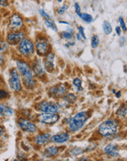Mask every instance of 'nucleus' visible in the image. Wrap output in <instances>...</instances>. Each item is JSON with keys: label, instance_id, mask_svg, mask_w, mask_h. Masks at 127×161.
<instances>
[{"label": "nucleus", "instance_id": "nucleus-1", "mask_svg": "<svg viewBox=\"0 0 127 161\" xmlns=\"http://www.w3.org/2000/svg\"><path fill=\"white\" fill-rule=\"evenodd\" d=\"M17 69L24 78V84L27 89H32L36 85V81L29 65L23 61H17Z\"/></svg>", "mask_w": 127, "mask_h": 161}, {"label": "nucleus", "instance_id": "nucleus-2", "mask_svg": "<svg viewBox=\"0 0 127 161\" xmlns=\"http://www.w3.org/2000/svg\"><path fill=\"white\" fill-rule=\"evenodd\" d=\"M89 117V114L86 112H81L76 114L69 121L68 128L71 132H78L82 129L86 121Z\"/></svg>", "mask_w": 127, "mask_h": 161}, {"label": "nucleus", "instance_id": "nucleus-3", "mask_svg": "<svg viewBox=\"0 0 127 161\" xmlns=\"http://www.w3.org/2000/svg\"><path fill=\"white\" fill-rule=\"evenodd\" d=\"M118 126L112 119H109L101 124L99 127V133L102 136H110L117 132Z\"/></svg>", "mask_w": 127, "mask_h": 161}, {"label": "nucleus", "instance_id": "nucleus-4", "mask_svg": "<svg viewBox=\"0 0 127 161\" xmlns=\"http://www.w3.org/2000/svg\"><path fill=\"white\" fill-rule=\"evenodd\" d=\"M18 51L23 56H31L35 52L34 43L28 39H24L18 45Z\"/></svg>", "mask_w": 127, "mask_h": 161}, {"label": "nucleus", "instance_id": "nucleus-5", "mask_svg": "<svg viewBox=\"0 0 127 161\" xmlns=\"http://www.w3.org/2000/svg\"><path fill=\"white\" fill-rule=\"evenodd\" d=\"M37 121L45 125H53L56 123L60 119L59 115L57 113H42L37 117Z\"/></svg>", "mask_w": 127, "mask_h": 161}, {"label": "nucleus", "instance_id": "nucleus-6", "mask_svg": "<svg viewBox=\"0 0 127 161\" xmlns=\"http://www.w3.org/2000/svg\"><path fill=\"white\" fill-rule=\"evenodd\" d=\"M35 48L39 56H45L49 52L51 45L48 40L41 37L37 40L36 43H35Z\"/></svg>", "mask_w": 127, "mask_h": 161}, {"label": "nucleus", "instance_id": "nucleus-7", "mask_svg": "<svg viewBox=\"0 0 127 161\" xmlns=\"http://www.w3.org/2000/svg\"><path fill=\"white\" fill-rule=\"evenodd\" d=\"M37 109L40 112L44 113H58L61 107L59 105L55 102H49V101H43L40 102L37 105Z\"/></svg>", "mask_w": 127, "mask_h": 161}, {"label": "nucleus", "instance_id": "nucleus-8", "mask_svg": "<svg viewBox=\"0 0 127 161\" xmlns=\"http://www.w3.org/2000/svg\"><path fill=\"white\" fill-rule=\"evenodd\" d=\"M10 86L12 90L15 92H19L21 89V82L20 78L19 73L18 70L13 69L10 72Z\"/></svg>", "mask_w": 127, "mask_h": 161}, {"label": "nucleus", "instance_id": "nucleus-9", "mask_svg": "<svg viewBox=\"0 0 127 161\" xmlns=\"http://www.w3.org/2000/svg\"><path fill=\"white\" fill-rule=\"evenodd\" d=\"M67 93V89L63 84H58L49 89V95L54 98H63Z\"/></svg>", "mask_w": 127, "mask_h": 161}, {"label": "nucleus", "instance_id": "nucleus-10", "mask_svg": "<svg viewBox=\"0 0 127 161\" xmlns=\"http://www.w3.org/2000/svg\"><path fill=\"white\" fill-rule=\"evenodd\" d=\"M18 126L20 127L22 130L25 132H30V133H34L37 131V127L35 124L31 122L30 121L25 119H20L18 122Z\"/></svg>", "mask_w": 127, "mask_h": 161}, {"label": "nucleus", "instance_id": "nucleus-11", "mask_svg": "<svg viewBox=\"0 0 127 161\" xmlns=\"http://www.w3.org/2000/svg\"><path fill=\"white\" fill-rule=\"evenodd\" d=\"M23 26V21L18 14H13L9 19V28L12 31H17Z\"/></svg>", "mask_w": 127, "mask_h": 161}, {"label": "nucleus", "instance_id": "nucleus-12", "mask_svg": "<svg viewBox=\"0 0 127 161\" xmlns=\"http://www.w3.org/2000/svg\"><path fill=\"white\" fill-rule=\"evenodd\" d=\"M25 35L23 32H11L7 37V42L10 45H16V44L20 43L21 41L24 39Z\"/></svg>", "mask_w": 127, "mask_h": 161}, {"label": "nucleus", "instance_id": "nucleus-13", "mask_svg": "<svg viewBox=\"0 0 127 161\" xmlns=\"http://www.w3.org/2000/svg\"><path fill=\"white\" fill-rule=\"evenodd\" d=\"M33 71L37 77L38 78H42L45 75V71L41 64V61L39 59H37L34 61L33 63Z\"/></svg>", "mask_w": 127, "mask_h": 161}, {"label": "nucleus", "instance_id": "nucleus-14", "mask_svg": "<svg viewBox=\"0 0 127 161\" xmlns=\"http://www.w3.org/2000/svg\"><path fill=\"white\" fill-rule=\"evenodd\" d=\"M70 139L69 134L67 132H63V133L56 134L51 136V141L56 144H63L68 141Z\"/></svg>", "mask_w": 127, "mask_h": 161}, {"label": "nucleus", "instance_id": "nucleus-15", "mask_svg": "<svg viewBox=\"0 0 127 161\" xmlns=\"http://www.w3.org/2000/svg\"><path fill=\"white\" fill-rule=\"evenodd\" d=\"M51 141V136L50 133L40 134L35 137V143L37 145H45Z\"/></svg>", "mask_w": 127, "mask_h": 161}, {"label": "nucleus", "instance_id": "nucleus-16", "mask_svg": "<svg viewBox=\"0 0 127 161\" xmlns=\"http://www.w3.org/2000/svg\"><path fill=\"white\" fill-rule=\"evenodd\" d=\"M105 154L110 157H118V149L116 145L115 144H108L105 146L104 149Z\"/></svg>", "mask_w": 127, "mask_h": 161}, {"label": "nucleus", "instance_id": "nucleus-17", "mask_svg": "<svg viewBox=\"0 0 127 161\" xmlns=\"http://www.w3.org/2000/svg\"><path fill=\"white\" fill-rule=\"evenodd\" d=\"M58 152H59V149L57 146H49L45 149V152H44V156L47 157V158H51V157H54L58 155Z\"/></svg>", "mask_w": 127, "mask_h": 161}, {"label": "nucleus", "instance_id": "nucleus-18", "mask_svg": "<svg viewBox=\"0 0 127 161\" xmlns=\"http://www.w3.org/2000/svg\"><path fill=\"white\" fill-rule=\"evenodd\" d=\"M13 114V110L11 108L0 102V116H10Z\"/></svg>", "mask_w": 127, "mask_h": 161}, {"label": "nucleus", "instance_id": "nucleus-19", "mask_svg": "<svg viewBox=\"0 0 127 161\" xmlns=\"http://www.w3.org/2000/svg\"><path fill=\"white\" fill-rule=\"evenodd\" d=\"M76 99L77 96L73 93H67L65 96L63 97V100L69 104L74 103L76 101Z\"/></svg>", "mask_w": 127, "mask_h": 161}, {"label": "nucleus", "instance_id": "nucleus-20", "mask_svg": "<svg viewBox=\"0 0 127 161\" xmlns=\"http://www.w3.org/2000/svg\"><path fill=\"white\" fill-rule=\"evenodd\" d=\"M45 24L48 28H50V29H51L52 30H53L54 32H57V31H58L55 22H54L53 20H51V18H46V19L45 20Z\"/></svg>", "mask_w": 127, "mask_h": 161}, {"label": "nucleus", "instance_id": "nucleus-21", "mask_svg": "<svg viewBox=\"0 0 127 161\" xmlns=\"http://www.w3.org/2000/svg\"><path fill=\"white\" fill-rule=\"evenodd\" d=\"M102 27H103V31L106 35H110V34L112 32V26H111L110 24L108 21H105L103 23V25H102Z\"/></svg>", "mask_w": 127, "mask_h": 161}, {"label": "nucleus", "instance_id": "nucleus-22", "mask_svg": "<svg viewBox=\"0 0 127 161\" xmlns=\"http://www.w3.org/2000/svg\"><path fill=\"white\" fill-rule=\"evenodd\" d=\"M73 85L76 87V90L78 92H81L83 90L82 87V81L79 78H76L73 80Z\"/></svg>", "mask_w": 127, "mask_h": 161}, {"label": "nucleus", "instance_id": "nucleus-23", "mask_svg": "<svg viewBox=\"0 0 127 161\" xmlns=\"http://www.w3.org/2000/svg\"><path fill=\"white\" fill-rule=\"evenodd\" d=\"M45 69L47 72H52L54 70V65L53 62H50V61L45 60Z\"/></svg>", "mask_w": 127, "mask_h": 161}, {"label": "nucleus", "instance_id": "nucleus-24", "mask_svg": "<svg viewBox=\"0 0 127 161\" xmlns=\"http://www.w3.org/2000/svg\"><path fill=\"white\" fill-rule=\"evenodd\" d=\"M79 16L81 17V19H82L83 21H85V22L91 23L93 21V17L91 16V15H89V14L82 13H81L79 15Z\"/></svg>", "mask_w": 127, "mask_h": 161}, {"label": "nucleus", "instance_id": "nucleus-25", "mask_svg": "<svg viewBox=\"0 0 127 161\" xmlns=\"http://www.w3.org/2000/svg\"><path fill=\"white\" fill-rule=\"evenodd\" d=\"M99 43V38L97 35H93L91 38V47L93 48H95L98 46Z\"/></svg>", "mask_w": 127, "mask_h": 161}, {"label": "nucleus", "instance_id": "nucleus-26", "mask_svg": "<svg viewBox=\"0 0 127 161\" xmlns=\"http://www.w3.org/2000/svg\"><path fill=\"white\" fill-rule=\"evenodd\" d=\"M117 115L120 117H124L127 115V107H121L117 112Z\"/></svg>", "mask_w": 127, "mask_h": 161}, {"label": "nucleus", "instance_id": "nucleus-27", "mask_svg": "<svg viewBox=\"0 0 127 161\" xmlns=\"http://www.w3.org/2000/svg\"><path fill=\"white\" fill-rule=\"evenodd\" d=\"M61 37L64 39L66 40H72L73 38V36H72V34L71 32H68V31H65V32H61Z\"/></svg>", "mask_w": 127, "mask_h": 161}, {"label": "nucleus", "instance_id": "nucleus-28", "mask_svg": "<svg viewBox=\"0 0 127 161\" xmlns=\"http://www.w3.org/2000/svg\"><path fill=\"white\" fill-rule=\"evenodd\" d=\"M67 9H68L67 5H62V6L58 8V10H57V13H58V15H62V14L64 13H65Z\"/></svg>", "mask_w": 127, "mask_h": 161}, {"label": "nucleus", "instance_id": "nucleus-29", "mask_svg": "<svg viewBox=\"0 0 127 161\" xmlns=\"http://www.w3.org/2000/svg\"><path fill=\"white\" fill-rule=\"evenodd\" d=\"M118 21H119L120 26H121V29H122L124 31H126L127 30L125 22H124V20L123 19L122 17H120L119 19H118Z\"/></svg>", "mask_w": 127, "mask_h": 161}, {"label": "nucleus", "instance_id": "nucleus-30", "mask_svg": "<svg viewBox=\"0 0 127 161\" xmlns=\"http://www.w3.org/2000/svg\"><path fill=\"white\" fill-rule=\"evenodd\" d=\"M7 47H8L7 43L2 42V41L0 40V53L5 51V50L7 49Z\"/></svg>", "mask_w": 127, "mask_h": 161}, {"label": "nucleus", "instance_id": "nucleus-31", "mask_svg": "<svg viewBox=\"0 0 127 161\" xmlns=\"http://www.w3.org/2000/svg\"><path fill=\"white\" fill-rule=\"evenodd\" d=\"M8 97H9V94L8 92L0 89V99H6Z\"/></svg>", "mask_w": 127, "mask_h": 161}, {"label": "nucleus", "instance_id": "nucleus-32", "mask_svg": "<svg viewBox=\"0 0 127 161\" xmlns=\"http://www.w3.org/2000/svg\"><path fill=\"white\" fill-rule=\"evenodd\" d=\"M78 32H79V34L82 36V38H83L84 40L86 39V37H85V32H84L83 27V26H78Z\"/></svg>", "mask_w": 127, "mask_h": 161}, {"label": "nucleus", "instance_id": "nucleus-33", "mask_svg": "<svg viewBox=\"0 0 127 161\" xmlns=\"http://www.w3.org/2000/svg\"><path fill=\"white\" fill-rule=\"evenodd\" d=\"M75 12H76V13L79 15L81 13V7H80L79 4L77 3V2L76 3H75Z\"/></svg>", "mask_w": 127, "mask_h": 161}, {"label": "nucleus", "instance_id": "nucleus-34", "mask_svg": "<svg viewBox=\"0 0 127 161\" xmlns=\"http://www.w3.org/2000/svg\"><path fill=\"white\" fill-rule=\"evenodd\" d=\"M40 15H42V17H44V18H50V15H48V13H47L46 12H45L44 10L42 9H40Z\"/></svg>", "mask_w": 127, "mask_h": 161}, {"label": "nucleus", "instance_id": "nucleus-35", "mask_svg": "<svg viewBox=\"0 0 127 161\" xmlns=\"http://www.w3.org/2000/svg\"><path fill=\"white\" fill-rule=\"evenodd\" d=\"M8 5V0H0V6L5 8Z\"/></svg>", "mask_w": 127, "mask_h": 161}, {"label": "nucleus", "instance_id": "nucleus-36", "mask_svg": "<svg viewBox=\"0 0 127 161\" xmlns=\"http://www.w3.org/2000/svg\"><path fill=\"white\" fill-rule=\"evenodd\" d=\"M75 45V42H72V41H69L68 43H67L66 44H65V46L67 47V48H69V47H72L73 46V45Z\"/></svg>", "mask_w": 127, "mask_h": 161}, {"label": "nucleus", "instance_id": "nucleus-37", "mask_svg": "<svg viewBox=\"0 0 127 161\" xmlns=\"http://www.w3.org/2000/svg\"><path fill=\"white\" fill-rule=\"evenodd\" d=\"M115 32H116L117 35H121V27H120V26H116V27H115Z\"/></svg>", "mask_w": 127, "mask_h": 161}, {"label": "nucleus", "instance_id": "nucleus-38", "mask_svg": "<svg viewBox=\"0 0 127 161\" xmlns=\"http://www.w3.org/2000/svg\"><path fill=\"white\" fill-rule=\"evenodd\" d=\"M76 38H77V39L78 40H82V36H81V35H80L79 33H78L76 35Z\"/></svg>", "mask_w": 127, "mask_h": 161}, {"label": "nucleus", "instance_id": "nucleus-39", "mask_svg": "<svg viewBox=\"0 0 127 161\" xmlns=\"http://www.w3.org/2000/svg\"><path fill=\"white\" fill-rule=\"evenodd\" d=\"M121 91H118V92H116V93H115V97H116L117 98H119L121 95Z\"/></svg>", "mask_w": 127, "mask_h": 161}, {"label": "nucleus", "instance_id": "nucleus-40", "mask_svg": "<svg viewBox=\"0 0 127 161\" xmlns=\"http://www.w3.org/2000/svg\"><path fill=\"white\" fill-rule=\"evenodd\" d=\"M3 132H4L3 128H2V127H0V136H2V134H3Z\"/></svg>", "mask_w": 127, "mask_h": 161}, {"label": "nucleus", "instance_id": "nucleus-41", "mask_svg": "<svg viewBox=\"0 0 127 161\" xmlns=\"http://www.w3.org/2000/svg\"><path fill=\"white\" fill-rule=\"evenodd\" d=\"M4 59H3V56H2V55H0V65L3 62Z\"/></svg>", "mask_w": 127, "mask_h": 161}, {"label": "nucleus", "instance_id": "nucleus-42", "mask_svg": "<svg viewBox=\"0 0 127 161\" xmlns=\"http://www.w3.org/2000/svg\"><path fill=\"white\" fill-rule=\"evenodd\" d=\"M59 23L60 24H67V25H69V23H67V22H65V21H59Z\"/></svg>", "mask_w": 127, "mask_h": 161}, {"label": "nucleus", "instance_id": "nucleus-43", "mask_svg": "<svg viewBox=\"0 0 127 161\" xmlns=\"http://www.w3.org/2000/svg\"><path fill=\"white\" fill-rule=\"evenodd\" d=\"M57 1H58V2H61L63 1V0H57Z\"/></svg>", "mask_w": 127, "mask_h": 161}]
</instances>
